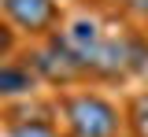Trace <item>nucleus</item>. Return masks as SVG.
Returning <instances> with one entry per match:
<instances>
[{
  "mask_svg": "<svg viewBox=\"0 0 148 137\" xmlns=\"http://www.w3.org/2000/svg\"><path fill=\"white\" fill-rule=\"evenodd\" d=\"M30 85H34L30 67H11V63H0V97H8V93H26Z\"/></svg>",
  "mask_w": 148,
  "mask_h": 137,
  "instance_id": "39448f33",
  "label": "nucleus"
},
{
  "mask_svg": "<svg viewBox=\"0 0 148 137\" xmlns=\"http://www.w3.org/2000/svg\"><path fill=\"white\" fill-rule=\"evenodd\" d=\"M11 137H59V134H56V126H52V122H41V119H26V122L11 126Z\"/></svg>",
  "mask_w": 148,
  "mask_h": 137,
  "instance_id": "423d86ee",
  "label": "nucleus"
},
{
  "mask_svg": "<svg viewBox=\"0 0 148 137\" xmlns=\"http://www.w3.org/2000/svg\"><path fill=\"white\" fill-rule=\"evenodd\" d=\"M145 59L137 56V45L130 37H104L85 59V71L89 74H100V78H122L133 67H141Z\"/></svg>",
  "mask_w": 148,
  "mask_h": 137,
  "instance_id": "f03ea898",
  "label": "nucleus"
},
{
  "mask_svg": "<svg viewBox=\"0 0 148 137\" xmlns=\"http://www.w3.org/2000/svg\"><path fill=\"white\" fill-rule=\"evenodd\" d=\"M4 4H8V0H0V8H4Z\"/></svg>",
  "mask_w": 148,
  "mask_h": 137,
  "instance_id": "9d476101",
  "label": "nucleus"
},
{
  "mask_svg": "<svg viewBox=\"0 0 148 137\" xmlns=\"http://www.w3.org/2000/svg\"><path fill=\"white\" fill-rule=\"evenodd\" d=\"M133 134L137 137H148V100L137 104V115H133Z\"/></svg>",
  "mask_w": 148,
  "mask_h": 137,
  "instance_id": "0eeeda50",
  "label": "nucleus"
},
{
  "mask_svg": "<svg viewBox=\"0 0 148 137\" xmlns=\"http://www.w3.org/2000/svg\"><path fill=\"white\" fill-rule=\"evenodd\" d=\"M30 63H34L37 74H45L48 82H59V85H67V82H74L78 74H85V67H82L59 41H48L45 48H37Z\"/></svg>",
  "mask_w": 148,
  "mask_h": 137,
  "instance_id": "20e7f679",
  "label": "nucleus"
},
{
  "mask_svg": "<svg viewBox=\"0 0 148 137\" xmlns=\"http://www.w3.org/2000/svg\"><path fill=\"white\" fill-rule=\"evenodd\" d=\"M63 119L71 137H122V111L100 93L63 97Z\"/></svg>",
  "mask_w": 148,
  "mask_h": 137,
  "instance_id": "f257e3e1",
  "label": "nucleus"
},
{
  "mask_svg": "<svg viewBox=\"0 0 148 137\" xmlns=\"http://www.w3.org/2000/svg\"><path fill=\"white\" fill-rule=\"evenodd\" d=\"M11 45H15V34H11L8 26H0V59L11 52Z\"/></svg>",
  "mask_w": 148,
  "mask_h": 137,
  "instance_id": "6e6552de",
  "label": "nucleus"
},
{
  "mask_svg": "<svg viewBox=\"0 0 148 137\" xmlns=\"http://www.w3.org/2000/svg\"><path fill=\"white\" fill-rule=\"evenodd\" d=\"M133 11H141V15H148V0H126Z\"/></svg>",
  "mask_w": 148,
  "mask_h": 137,
  "instance_id": "1a4fd4ad",
  "label": "nucleus"
},
{
  "mask_svg": "<svg viewBox=\"0 0 148 137\" xmlns=\"http://www.w3.org/2000/svg\"><path fill=\"white\" fill-rule=\"evenodd\" d=\"M4 11H8V19L15 22L18 30H26L34 37L48 34L59 22V4L56 0H8Z\"/></svg>",
  "mask_w": 148,
  "mask_h": 137,
  "instance_id": "7ed1b4c3",
  "label": "nucleus"
}]
</instances>
